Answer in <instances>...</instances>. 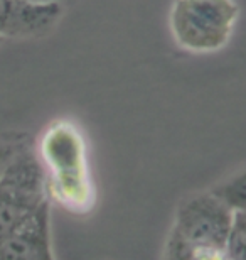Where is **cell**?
<instances>
[{
  "instance_id": "6da1fadb",
  "label": "cell",
  "mask_w": 246,
  "mask_h": 260,
  "mask_svg": "<svg viewBox=\"0 0 246 260\" xmlns=\"http://www.w3.org/2000/svg\"><path fill=\"white\" fill-rule=\"evenodd\" d=\"M38 159L44 171L46 191L64 210L86 213L95 203L86 142L75 122L56 120L43 132Z\"/></svg>"
},
{
  "instance_id": "7a4b0ae2",
  "label": "cell",
  "mask_w": 246,
  "mask_h": 260,
  "mask_svg": "<svg viewBox=\"0 0 246 260\" xmlns=\"http://www.w3.org/2000/svg\"><path fill=\"white\" fill-rule=\"evenodd\" d=\"M234 211L209 191L184 198L175 210L164 260H229Z\"/></svg>"
},
{
  "instance_id": "3957f363",
  "label": "cell",
  "mask_w": 246,
  "mask_h": 260,
  "mask_svg": "<svg viewBox=\"0 0 246 260\" xmlns=\"http://www.w3.org/2000/svg\"><path fill=\"white\" fill-rule=\"evenodd\" d=\"M238 17L236 0H174L167 24L181 49L192 54H213L231 41Z\"/></svg>"
},
{
  "instance_id": "277c9868",
  "label": "cell",
  "mask_w": 246,
  "mask_h": 260,
  "mask_svg": "<svg viewBox=\"0 0 246 260\" xmlns=\"http://www.w3.org/2000/svg\"><path fill=\"white\" fill-rule=\"evenodd\" d=\"M61 15V2L0 0V36L39 38L54 27Z\"/></svg>"
},
{
  "instance_id": "5b68a950",
  "label": "cell",
  "mask_w": 246,
  "mask_h": 260,
  "mask_svg": "<svg viewBox=\"0 0 246 260\" xmlns=\"http://www.w3.org/2000/svg\"><path fill=\"white\" fill-rule=\"evenodd\" d=\"M0 260H54L51 250L49 203L15 230L0 237Z\"/></svg>"
},
{
  "instance_id": "8992f818",
  "label": "cell",
  "mask_w": 246,
  "mask_h": 260,
  "mask_svg": "<svg viewBox=\"0 0 246 260\" xmlns=\"http://www.w3.org/2000/svg\"><path fill=\"white\" fill-rule=\"evenodd\" d=\"M211 191L234 213L246 211V168L221 181Z\"/></svg>"
},
{
  "instance_id": "52a82bcc",
  "label": "cell",
  "mask_w": 246,
  "mask_h": 260,
  "mask_svg": "<svg viewBox=\"0 0 246 260\" xmlns=\"http://www.w3.org/2000/svg\"><path fill=\"white\" fill-rule=\"evenodd\" d=\"M229 260H246V211L234 213L233 230L228 242Z\"/></svg>"
},
{
  "instance_id": "ba28073f",
  "label": "cell",
  "mask_w": 246,
  "mask_h": 260,
  "mask_svg": "<svg viewBox=\"0 0 246 260\" xmlns=\"http://www.w3.org/2000/svg\"><path fill=\"white\" fill-rule=\"evenodd\" d=\"M25 147V144L22 142H2L0 144V178L5 173L7 166L10 164V160L15 157V154L20 149Z\"/></svg>"
}]
</instances>
